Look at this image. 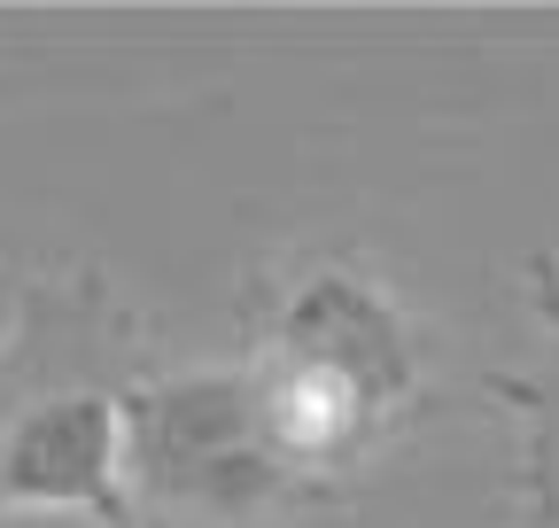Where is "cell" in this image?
<instances>
[{"mask_svg": "<svg viewBox=\"0 0 559 528\" xmlns=\"http://www.w3.org/2000/svg\"><path fill=\"white\" fill-rule=\"evenodd\" d=\"M288 458L296 451L272 420V396L249 381H187L140 405V467L164 497L241 513L280 490Z\"/></svg>", "mask_w": 559, "mask_h": 528, "instance_id": "1", "label": "cell"}, {"mask_svg": "<svg viewBox=\"0 0 559 528\" xmlns=\"http://www.w3.org/2000/svg\"><path fill=\"white\" fill-rule=\"evenodd\" d=\"M117 405L102 388H47L0 435V505H94L102 520H124L109 467H117Z\"/></svg>", "mask_w": 559, "mask_h": 528, "instance_id": "2", "label": "cell"}]
</instances>
